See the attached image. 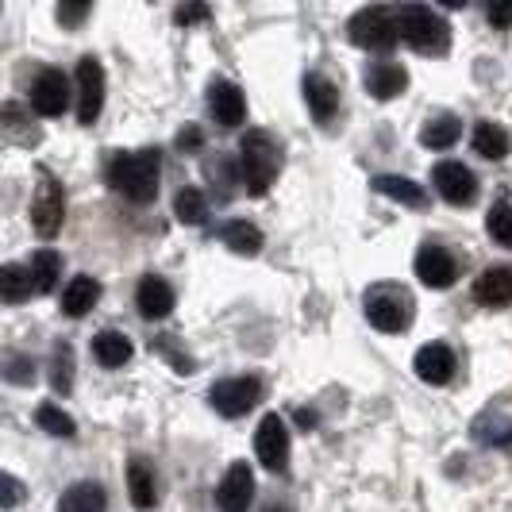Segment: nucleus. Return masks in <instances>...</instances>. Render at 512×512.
<instances>
[{"label":"nucleus","instance_id":"obj_40","mask_svg":"<svg viewBox=\"0 0 512 512\" xmlns=\"http://www.w3.org/2000/svg\"><path fill=\"white\" fill-rule=\"evenodd\" d=\"M297 420H301V424H305V428H312V424H316V412H297Z\"/></svg>","mask_w":512,"mask_h":512},{"label":"nucleus","instance_id":"obj_21","mask_svg":"<svg viewBox=\"0 0 512 512\" xmlns=\"http://www.w3.org/2000/svg\"><path fill=\"white\" fill-rule=\"evenodd\" d=\"M462 135V120L459 116H451V112H439L432 116L424 128H420V143L424 147H432V151H447V147H455Z\"/></svg>","mask_w":512,"mask_h":512},{"label":"nucleus","instance_id":"obj_1","mask_svg":"<svg viewBox=\"0 0 512 512\" xmlns=\"http://www.w3.org/2000/svg\"><path fill=\"white\" fill-rule=\"evenodd\" d=\"M158 178H162V154L158 151H131L116 154L108 162V181L116 193H124L135 205H151L158 197Z\"/></svg>","mask_w":512,"mask_h":512},{"label":"nucleus","instance_id":"obj_5","mask_svg":"<svg viewBox=\"0 0 512 512\" xmlns=\"http://www.w3.org/2000/svg\"><path fill=\"white\" fill-rule=\"evenodd\" d=\"M62 216H66L62 185L43 170L39 174V189H35V201H31V228L39 231V239H54L58 228H62Z\"/></svg>","mask_w":512,"mask_h":512},{"label":"nucleus","instance_id":"obj_14","mask_svg":"<svg viewBox=\"0 0 512 512\" xmlns=\"http://www.w3.org/2000/svg\"><path fill=\"white\" fill-rule=\"evenodd\" d=\"M412 370H416V378H420V382L447 385L451 378H455V355H451V347H443V343H428V347H420V351H416Z\"/></svg>","mask_w":512,"mask_h":512},{"label":"nucleus","instance_id":"obj_19","mask_svg":"<svg viewBox=\"0 0 512 512\" xmlns=\"http://www.w3.org/2000/svg\"><path fill=\"white\" fill-rule=\"evenodd\" d=\"M305 101L320 124H332L335 108H339V89H335L324 74H308L305 77Z\"/></svg>","mask_w":512,"mask_h":512},{"label":"nucleus","instance_id":"obj_18","mask_svg":"<svg viewBox=\"0 0 512 512\" xmlns=\"http://www.w3.org/2000/svg\"><path fill=\"white\" fill-rule=\"evenodd\" d=\"M474 297L486 308H501L512 301V270L509 266H489L486 274L474 282Z\"/></svg>","mask_w":512,"mask_h":512},{"label":"nucleus","instance_id":"obj_17","mask_svg":"<svg viewBox=\"0 0 512 512\" xmlns=\"http://www.w3.org/2000/svg\"><path fill=\"white\" fill-rule=\"evenodd\" d=\"M405 85H409V74H405V66H397V62H374V66L366 70V89H370L378 101L401 97Z\"/></svg>","mask_w":512,"mask_h":512},{"label":"nucleus","instance_id":"obj_8","mask_svg":"<svg viewBox=\"0 0 512 512\" xmlns=\"http://www.w3.org/2000/svg\"><path fill=\"white\" fill-rule=\"evenodd\" d=\"M104 108V66L101 58H81L77 62V120L93 124Z\"/></svg>","mask_w":512,"mask_h":512},{"label":"nucleus","instance_id":"obj_9","mask_svg":"<svg viewBox=\"0 0 512 512\" xmlns=\"http://www.w3.org/2000/svg\"><path fill=\"white\" fill-rule=\"evenodd\" d=\"M255 451H258V462H262L266 470L285 474V466H289V432H285L278 412L262 416V424H258V432H255Z\"/></svg>","mask_w":512,"mask_h":512},{"label":"nucleus","instance_id":"obj_33","mask_svg":"<svg viewBox=\"0 0 512 512\" xmlns=\"http://www.w3.org/2000/svg\"><path fill=\"white\" fill-rule=\"evenodd\" d=\"M474 439L478 443H512V424L505 416H482L478 424H474Z\"/></svg>","mask_w":512,"mask_h":512},{"label":"nucleus","instance_id":"obj_22","mask_svg":"<svg viewBox=\"0 0 512 512\" xmlns=\"http://www.w3.org/2000/svg\"><path fill=\"white\" fill-rule=\"evenodd\" d=\"M104 509H108V501H104V489L97 482H77L58 501V512H104Z\"/></svg>","mask_w":512,"mask_h":512},{"label":"nucleus","instance_id":"obj_31","mask_svg":"<svg viewBox=\"0 0 512 512\" xmlns=\"http://www.w3.org/2000/svg\"><path fill=\"white\" fill-rule=\"evenodd\" d=\"M35 420H39V428H43V432H51V436H62V439L77 436L74 416H70V412H62L58 405H43V409L35 412Z\"/></svg>","mask_w":512,"mask_h":512},{"label":"nucleus","instance_id":"obj_16","mask_svg":"<svg viewBox=\"0 0 512 512\" xmlns=\"http://www.w3.org/2000/svg\"><path fill=\"white\" fill-rule=\"evenodd\" d=\"M135 305L143 312V320H166L174 312V289L162 278H143L139 293H135Z\"/></svg>","mask_w":512,"mask_h":512},{"label":"nucleus","instance_id":"obj_36","mask_svg":"<svg viewBox=\"0 0 512 512\" xmlns=\"http://www.w3.org/2000/svg\"><path fill=\"white\" fill-rule=\"evenodd\" d=\"M0 489H4V493H0V505H4V509H16L20 497H24V486H20L12 474H0Z\"/></svg>","mask_w":512,"mask_h":512},{"label":"nucleus","instance_id":"obj_41","mask_svg":"<svg viewBox=\"0 0 512 512\" xmlns=\"http://www.w3.org/2000/svg\"><path fill=\"white\" fill-rule=\"evenodd\" d=\"M266 512H289V509H266Z\"/></svg>","mask_w":512,"mask_h":512},{"label":"nucleus","instance_id":"obj_10","mask_svg":"<svg viewBox=\"0 0 512 512\" xmlns=\"http://www.w3.org/2000/svg\"><path fill=\"white\" fill-rule=\"evenodd\" d=\"M255 501V474L247 462H231V470L224 474V482L216 489V505L220 512H247Z\"/></svg>","mask_w":512,"mask_h":512},{"label":"nucleus","instance_id":"obj_37","mask_svg":"<svg viewBox=\"0 0 512 512\" xmlns=\"http://www.w3.org/2000/svg\"><path fill=\"white\" fill-rule=\"evenodd\" d=\"M85 16H89V4H58V20H62V24H81V20H85Z\"/></svg>","mask_w":512,"mask_h":512},{"label":"nucleus","instance_id":"obj_24","mask_svg":"<svg viewBox=\"0 0 512 512\" xmlns=\"http://www.w3.org/2000/svg\"><path fill=\"white\" fill-rule=\"evenodd\" d=\"M101 301V285H97V278H74V282L66 285V293H62V308H66V316H85L89 308Z\"/></svg>","mask_w":512,"mask_h":512},{"label":"nucleus","instance_id":"obj_2","mask_svg":"<svg viewBox=\"0 0 512 512\" xmlns=\"http://www.w3.org/2000/svg\"><path fill=\"white\" fill-rule=\"evenodd\" d=\"M282 170V151L266 131H247L239 143V174L251 197H262Z\"/></svg>","mask_w":512,"mask_h":512},{"label":"nucleus","instance_id":"obj_27","mask_svg":"<svg viewBox=\"0 0 512 512\" xmlns=\"http://www.w3.org/2000/svg\"><path fill=\"white\" fill-rule=\"evenodd\" d=\"M93 355H97L104 370H116V366H124L131 359V339L120 332H101L93 339Z\"/></svg>","mask_w":512,"mask_h":512},{"label":"nucleus","instance_id":"obj_13","mask_svg":"<svg viewBox=\"0 0 512 512\" xmlns=\"http://www.w3.org/2000/svg\"><path fill=\"white\" fill-rule=\"evenodd\" d=\"M208 108H212V116H216L220 128H239L243 116H247V101H243L239 85L220 81V77L208 85Z\"/></svg>","mask_w":512,"mask_h":512},{"label":"nucleus","instance_id":"obj_38","mask_svg":"<svg viewBox=\"0 0 512 512\" xmlns=\"http://www.w3.org/2000/svg\"><path fill=\"white\" fill-rule=\"evenodd\" d=\"M174 20H178V24H201V20H208V8L205 4H189V8H178V12H174Z\"/></svg>","mask_w":512,"mask_h":512},{"label":"nucleus","instance_id":"obj_26","mask_svg":"<svg viewBox=\"0 0 512 512\" xmlns=\"http://www.w3.org/2000/svg\"><path fill=\"white\" fill-rule=\"evenodd\" d=\"M512 139L509 131L501 128V124H493V120H482L478 128H474V151L482 154V158H489V162H501L505 154H509Z\"/></svg>","mask_w":512,"mask_h":512},{"label":"nucleus","instance_id":"obj_15","mask_svg":"<svg viewBox=\"0 0 512 512\" xmlns=\"http://www.w3.org/2000/svg\"><path fill=\"white\" fill-rule=\"evenodd\" d=\"M416 278L428 285V289H447L455 282V258L447 255L443 247H420L416 255Z\"/></svg>","mask_w":512,"mask_h":512},{"label":"nucleus","instance_id":"obj_11","mask_svg":"<svg viewBox=\"0 0 512 512\" xmlns=\"http://www.w3.org/2000/svg\"><path fill=\"white\" fill-rule=\"evenodd\" d=\"M436 189H439V197L451 201V205H474V197H478V178H474L462 162H439Z\"/></svg>","mask_w":512,"mask_h":512},{"label":"nucleus","instance_id":"obj_7","mask_svg":"<svg viewBox=\"0 0 512 512\" xmlns=\"http://www.w3.org/2000/svg\"><path fill=\"white\" fill-rule=\"evenodd\" d=\"M258 397H262L258 378H228V382H216L212 393H208L212 409L220 412V416H231V420L235 416H247L258 405Z\"/></svg>","mask_w":512,"mask_h":512},{"label":"nucleus","instance_id":"obj_30","mask_svg":"<svg viewBox=\"0 0 512 512\" xmlns=\"http://www.w3.org/2000/svg\"><path fill=\"white\" fill-rule=\"evenodd\" d=\"M174 216H178L181 224H189V228L205 224V216H208L205 197H201L197 189H181L178 197H174Z\"/></svg>","mask_w":512,"mask_h":512},{"label":"nucleus","instance_id":"obj_35","mask_svg":"<svg viewBox=\"0 0 512 512\" xmlns=\"http://www.w3.org/2000/svg\"><path fill=\"white\" fill-rule=\"evenodd\" d=\"M8 370H4V378L12 385H27V382H35V362L24 359V355H8V362H4Z\"/></svg>","mask_w":512,"mask_h":512},{"label":"nucleus","instance_id":"obj_32","mask_svg":"<svg viewBox=\"0 0 512 512\" xmlns=\"http://www.w3.org/2000/svg\"><path fill=\"white\" fill-rule=\"evenodd\" d=\"M486 231L493 235V243H501V247H512V205H509V201H497V205L489 208Z\"/></svg>","mask_w":512,"mask_h":512},{"label":"nucleus","instance_id":"obj_39","mask_svg":"<svg viewBox=\"0 0 512 512\" xmlns=\"http://www.w3.org/2000/svg\"><path fill=\"white\" fill-rule=\"evenodd\" d=\"M489 24L509 27L512 24V4H497V8H489Z\"/></svg>","mask_w":512,"mask_h":512},{"label":"nucleus","instance_id":"obj_6","mask_svg":"<svg viewBox=\"0 0 512 512\" xmlns=\"http://www.w3.org/2000/svg\"><path fill=\"white\" fill-rule=\"evenodd\" d=\"M366 320L378 332H405L412 320V301L397 289H374L366 297Z\"/></svg>","mask_w":512,"mask_h":512},{"label":"nucleus","instance_id":"obj_12","mask_svg":"<svg viewBox=\"0 0 512 512\" xmlns=\"http://www.w3.org/2000/svg\"><path fill=\"white\" fill-rule=\"evenodd\" d=\"M31 104L39 116H62L70 104V81L62 70H43L35 89H31Z\"/></svg>","mask_w":512,"mask_h":512},{"label":"nucleus","instance_id":"obj_23","mask_svg":"<svg viewBox=\"0 0 512 512\" xmlns=\"http://www.w3.org/2000/svg\"><path fill=\"white\" fill-rule=\"evenodd\" d=\"M128 489H131V505L139 512H151L158 493H154V474L151 466L143 459H131L128 462Z\"/></svg>","mask_w":512,"mask_h":512},{"label":"nucleus","instance_id":"obj_4","mask_svg":"<svg viewBox=\"0 0 512 512\" xmlns=\"http://www.w3.org/2000/svg\"><path fill=\"white\" fill-rule=\"evenodd\" d=\"M347 31H351V43L362 47V51H389V47L401 39L397 16H393L389 8H378V4L355 12L351 24H347Z\"/></svg>","mask_w":512,"mask_h":512},{"label":"nucleus","instance_id":"obj_3","mask_svg":"<svg viewBox=\"0 0 512 512\" xmlns=\"http://www.w3.org/2000/svg\"><path fill=\"white\" fill-rule=\"evenodd\" d=\"M393 16H397L401 39L409 43L412 51L447 54V47H451V27H447V20L436 16L432 8H424V4H405V8H397Z\"/></svg>","mask_w":512,"mask_h":512},{"label":"nucleus","instance_id":"obj_29","mask_svg":"<svg viewBox=\"0 0 512 512\" xmlns=\"http://www.w3.org/2000/svg\"><path fill=\"white\" fill-rule=\"evenodd\" d=\"M58 274H62V258L54 255V251H39V255L31 258V278H35V293H51L54 282H58Z\"/></svg>","mask_w":512,"mask_h":512},{"label":"nucleus","instance_id":"obj_34","mask_svg":"<svg viewBox=\"0 0 512 512\" xmlns=\"http://www.w3.org/2000/svg\"><path fill=\"white\" fill-rule=\"evenodd\" d=\"M74 351L62 343V347H54V374H51V385L58 393H70V382H74Z\"/></svg>","mask_w":512,"mask_h":512},{"label":"nucleus","instance_id":"obj_20","mask_svg":"<svg viewBox=\"0 0 512 512\" xmlns=\"http://www.w3.org/2000/svg\"><path fill=\"white\" fill-rule=\"evenodd\" d=\"M374 189H378L382 197H389V201H397V205H409V208L428 205L424 185H416L412 178H401V174H378V178H374Z\"/></svg>","mask_w":512,"mask_h":512},{"label":"nucleus","instance_id":"obj_25","mask_svg":"<svg viewBox=\"0 0 512 512\" xmlns=\"http://www.w3.org/2000/svg\"><path fill=\"white\" fill-rule=\"evenodd\" d=\"M35 293V278H31V266H16V262H8V266H0V297L8 301V305H20Z\"/></svg>","mask_w":512,"mask_h":512},{"label":"nucleus","instance_id":"obj_28","mask_svg":"<svg viewBox=\"0 0 512 512\" xmlns=\"http://www.w3.org/2000/svg\"><path fill=\"white\" fill-rule=\"evenodd\" d=\"M220 239L228 243L235 255H258V251H262V231H258L255 224H247V220H231V224H224Z\"/></svg>","mask_w":512,"mask_h":512}]
</instances>
